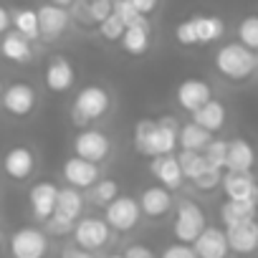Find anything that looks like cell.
Wrapping results in <instances>:
<instances>
[{
  "label": "cell",
  "mask_w": 258,
  "mask_h": 258,
  "mask_svg": "<svg viewBox=\"0 0 258 258\" xmlns=\"http://www.w3.org/2000/svg\"><path fill=\"white\" fill-rule=\"evenodd\" d=\"M3 243H6V235H3V230H0V248H3Z\"/></svg>",
  "instance_id": "cell-46"
},
{
  "label": "cell",
  "mask_w": 258,
  "mask_h": 258,
  "mask_svg": "<svg viewBox=\"0 0 258 258\" xmlns=\"http://www.w3.org/2000/svg\"><path fill=\"white\" fill-rule=\"evenodd\" d=\"M51 6H56V8H63V11H69L71 6H74V0H48Z\"/></svg>",
  "instance_id": "cell-44"
},
{
  "label": "cell",
  "mask_w": 258,
  "mask_h": 258,
  "mask_svg": "<svg viewBox=\"0 0 258 258\" xmlns=\"http://www.w3.org/2000/svg\"><path fill=\"white\" fill-rule=\"evenodd\" d=\"M81 210H84V198L76 187H61L56 192V208L53 213L69 218V220H79L81 218Z\"/></svg>",
  "instance_id": "cell-26"
},
{
  "label": "cell",
  "mask_w": 258,
  "mask_h": 258,
  "mask_svg": "<svg viewBox=\"0 0 258 258\" xmlns=\"http://www.w3.org/2000/svg\"><path fill=\"white\" fill-rule=\"evenodd\" d=\"M192 185H195V190H200V192H210V190H215V187L220 185V170L208 167L200 177L192 180Z\"/></svg>",
  "instance_id": "cell-37"
},
{
  "label": "cell",
  "mask_w": 258,
  "mask_h": 258,
  "mask_svg": "<svg viewBox=\"0 0 258 258\" xmlns=\"http://www.w3.org/2000/svg\"><path fill=\"white\" fill-rule=\"evenodd\" d=\"M129 6H132L140 16H145V18H150L155 11H157V6H160V0H129Z\"/></svg>",
  "instance_id": "cell-41"
},
{
  "label": "cell",
  "mask_w": 258,
  "mask_h": 258,
  "mask_svg": "<svg viewBox=\"0 0 258 258\" xmlns=\"http://www.w3.org/2000/svg\"><path fill=\"white\" fill-rule=\"evenodd\" d=\"M91 200L96 203V205H106V203H111L116 195H119V185L114 182V180H96L91 187Z\"/></svg>",
  "instance_id": "cell-34"
},
{
  "label": "cell",
  "mask_w": 258,
  "mask_h": 258,
  "mask_svg": "<svg viewBox=\"0 0 258 258\" xmlns=\"http://www.w3.org/2000/svg\"><path fill=\"white\" fill-rule=\"evenodd\" d=\"M61 258H94V253L81 250V248H76V245H69V248L61 250Z\"/></svg>",
  "instance_id": "cell-42"
},
{
  "label": "cell",
  "mask_w": 258,
  "mask_h": 258,
  "mask_svg": "<svg viewBox=\"0 0 258 258\" xmlns=\"http://www.w3.org/2000/svg\"><path fill=\"white\" fill-rule=\"evenodd\" d=\"M205 225H208L205 210H203L198 203H192V200H180V203H177L175 225H172L177 243H187V245H190V243L200 235V230H203Z\"/></svg>",
  "instance_id": "cell-5"
},
{
  "label": "cell",
  "mask_w": 258,
  "mask_h": 258,
  "mask_svg": "<svg viewBox=\"0 0 258 258\" xmlns=\"http://www.w3.org/2000/svg\"><path fill=\"white\" fill-rule=\"evenodd\" d=\"M0 104H3L6 114H11L16 119H28L38 106V96H36V89L31 84L13 81L8 89H3V94H0Z\"/></svg>",
  "instance_id": "cell-7"
},
{
  "label": "cell",
  "mask_w": 258,
  "mask_h": 258,
  "mask_svg": "<svg viewBox=\"0 0 258 258\" xmlns=\"http://www.w3.org/2000/svg\"><path fill=\"white\" fill-rule=\"evenodd\" d=\"M56 192L58 187L53 182H36L31 190H28V203H31V213L36 220L46 223L56 208Z\"/></svg>",
  "instance_id": "cell-18"
},
{
  "label": "cell",
  "mask_w": 258,
  "mask_h": 258,
  "mask_svg": "<svg viewBox=\"0 0 258 258\" xmlns=\"http://www.w3.org/2000/svg\"><path fill=\"white\" fill-rule=\"evenodd\" d=\"M121 255L124 258H155V250L150 245H145V243H132Z\"/></svg>",
  "instance_id": "cell-40"
},
{
  "label": "cell",
  "mask_w": 258,
  "mask_h": 258,
  "mask_svg": "<svg viewBox=\"0 0 258 258\" xmlns=\"http://www.w3.org/2000/svg\"><path fill=\"white\" fill-rule=\"evenodd\" d=\"M255 157H253V147L245 140H230L228 150H225V167L233 172H250Z\"/></svg>",
  "instance_id": "cell-24"
},
{
  "label": "cell",
  "mask_w": 258,
  "mask_h": 258,
  "mask_svg": "<svg viewBox=\"0 0 258 258\" xmlns=\"http://www.w3.org/2000/svg\"><path fill=\"white\" fill-rule=\"evenodd\" d=\"M175 96H177L180 109L187 111V114H192L195 109H200L205 101L213 99V89H210V84L203 81V79H185V81L177 86V94H175Z\"/></svg>",
  "instance_id": "cell-16"
},
{
  "label": "cell",
  "mask_w": 258,
  "mask_h": 258,
  "mask_svg": "<svg viewBox=\"0 0 258 258\" xmlns=\"http://www.w3.org/2000/svg\"><path fill=\"white\" fill-rule=\"evenodd\" d=\"M190 23H192L198 46H208L225 33V23L220 16H192Z\"/></svg>",
  "instance_id": "cell-23"
},
{
  "label": "cell",
  "mask_w": 258,
  "mask_h": 258,
  "mask_svg": "<svg viewBox=\"0 0 258 258\" xmlns=\"http://www.w3.org/2000/svg\"><path fill=\"white\" fill-rule=\"evenodd\" d=\"M255 69H258V56H255V51L240 46L238 41L220 46L218 53H215V71H218L223 79H228V81H235V84L248 81V79L255 74Z\"/></svg>",
  "instance_id": "cell-2"
},
{
  "label": "cell",
  "mask_w": 258,
  "mask_h": 258,
  "mask_svg": "<svg viewBox=\"0 0 258 258\" xmlns=\"http://www.w3.org/2000/svg\"><path fill=\"white\" fill-rule=\"evenodd\" d=\"M175 38H177V43H180V46H198L190 18H187V21H182V23H177V28H175Z\"/></svg>",
  "instance_id": "cell-38"
},
{
  "label": "cell",
  "mask_w": 258,
  "mask_h": 258,
  "mask_svg": "<svg viewBox=\"0 0 258 258\" xmlns=\"http://www.w3.org/2000/svg\"><path fill=\"white\" fill-rule=\"evenodd\" d=\"M0 94H3V81H0Z\"/></svg>",
  "instance_id": "cell-47"
},
{
  "label": "cell",
  "mask_w": 258,
  "mask_h": 258,
  "mask_svg": "<svg viewBox=\"0 0 258 258\" xmlns=\"http://www.w3.org/2000/svg\"><path fill=\"white\" fill-rule=\"evenodd\" d=\"M74 240H76V248L81 250H101L109 238H111V228L106 225L104 218H96V215H89V218H81L74 223Z\"/></svg>",
  "instance_id": "cell-6"
},
{
  "label": "cell",
  "mask_w": 258,
  "mask_h": 258,
  "mask_svg": "<svg viewBox=\"0 0 258 258\" xmlns=\"http://www.w3.org/2000/svg\"><path fill=\"white\" fill-rule=\"evenodd\" d=\"M8 248H11L13 258H46L51 243H48V235L41 228L26 225V228H18L11 235Z\"/></svg>",
  "instance_id": "cell-4"
},
{
  "label": "cell",
  "mask_w": 258,
  "mask_h": 258,
  "mask_svg": "<svg viewBox=\"0 0 258 258\" xmlns=\"http://www.w3.org/2000/svg\"><path fill=\"white\" fill-rule=\"evenodd\" d=\"M121 33H124V23L111 13L106 21H101L99 23V36L104 38V41H109V43H116L119 38H121Z\"/></svg>",
  "instance_id": "cell-35"
},
{
  "label": "cell",
  "mask_w": 258,
  "mask_h": 258,
  "mask_svg": "<svg viewBox=\"0 0 258 258\" xmlns=\"http://www.w3.org/2000/svg\"><path fill=\"white\" fill-rule=\"evenodd\" d=\"M74 223H76V220H69V218H63V215H58V213H51V218L46 220V230H48L51 235H69V233L74 230Z\"/></svg>",
  "instance_id": "cell-36"
},
{
  "label": "cell",
  "mask_w": 258,
  "mask_h": 258,
  "mask_svg": "<svg viewBox=\"0 0 258 258\" xmlns=\"http://www.w3.org/2000/svg\"><path fill=\"white\" fill-rule=\"evenodd\" d=\"M225 119H228V109H225V104L218 101V99H210V101H205L200 109L192 111V121H195L198 126H203L205 132H210V135H218V132H220V129L225 126Z\"/></svg>",
  "instance_id": "cell-21"
},
{
  "label": "cell",
  "mask_w": 258,
  "mask_h": 258,
  "mask_svg": "<svg viewBox=\"0 0 258 258\" xmlns=\"http://www.w3.org/2000/svg\"><path fill=\"white\" fill-rule=\"evenodd\" d=\"M106 213H104V220L111 230L116 233H129L132 228H137L142 213H140V205L135 198H129V195H116L111 203L104 205Z\"/></svg>",
  "instance_id": "cell-8"
},
{
  "label": "cell",
  "mask_w": 258,
  "mask_h": 258,
  "mask_svg": "<svg viewBox=\"0 0 258 258\" xmlns=\"http://www.w3.org/2000/svg\"><path fill=\"white\" fill-rule=\"evenodd\" d=\"M111 106V96L104 86H84L74 104H71V119L76 126H89L91 121L101 119Z\"/></svg>",
  "instance_id": "cell-3"
},
{
  "label": "cell",
  "mask_w": 258,
  "mask_h": 258,
  "mask_svg": "<svg viewBox=\"0 0 258 258\" xmlns=\"http://www.w3.org/2000/svg\"><path fill=\"white\" fill-rule=\"evenodd\" d=\"M255 213V200H228L220 205V220L228 225L233 223H243V220H253Z\"/></svg>",
  "instance_id": "cell-28"
},
{
  "label": "cell",
  "mask_w": 258,
  "mask_h": 258,
  "mask_svg": "<svg viewBox=\"0 0 258 258\" xmlns=\"http://www.w3.org/2000/svg\"><path fill=\"white\" fill-rule=\"evenodd\" d=\"M175 160H177V165H180V172H182V177L185 180H195V177H200L205 170H208V162H205V157H203V152H190V150H180V155H175Z\"/></svg>",
  "instance_id": "cell-30"
},
{
  "label": "cell",
  "mask_w": 258,
  "mask_h": 258,
  "mask_svg": "<svg viewBox=\"0 0 258 258\" xmlns=\"http://www.w3.org/2000/svg\"><path fill=\"white\" fill-rule=\"evenodd\" d=\"M106 258H124V255H121V253H109Z\"/></svg>",
  "instance_id": "cell-45"
},
{
  "label": "cell",
  "mask_w": 258,
  "mask_h": 258,
  "mask_svg": "<svg viewBox=\"0 0 258 258\" xmlns=\"http://www.w3.org/2000/svg\"><path fill=\"white\" fill-rule=\"evenodd\" d=\"M160 258H198V255H195L192 245H187V243H172V245H167L162 250Z\"/></svg>",
  "instance_id": "cell-39"
},
{
  "label": "cell",
  "mask_w": 258,
  "mask_h": 258,
  "mask_svg": "<svg viewBox=\"0 0 258 258\" xmlns=\"http://www.w3.org/2000/svg\"><path fill=\"white\" fill-rule=\"evenodd\" d=\"M192 250L198 258H228V240H225V230L215 228V225H205L200 230V235L192 240Z\"/></svg>",
  "instance_id": "cell-14"
},
{
  "label": "cell",
  "mask_w": 258,
  "mask_h": 258,
  "mask_svg": "<svg viewBox=\"0 0 258 258\" xmlns=\"http://www.w3.org/2000/svg\"><path fill=\"white\" fill-rule=\"evenodd\" d=\"M11 26L16 33L26 36L28 41H36L38 38V18H36V11L33 8H18L11 13Z\"/></svg>",
  "instance_id": "cell-29"
},
{
  "label": "cell",
  "mask_w": 258,
  "mask_h": 258,
  "mask_svg": "<svg viewBox=\"0 0 258 258\" xmlns=\"http://www.w3.org/2000/svg\"><path fill=\"white\" fill-rule=\"evenodd\" d=\"M38 167V157L28 145H16L3 155V172L6 177H11L13 182H26L33 177Z\"/></svg>",
  "instance_id": "cell-9"
},
{
  "label": "cell",
  "mask_w": 258,
  "mask_h": 258,
  "mask_svg": "<svg viewBox=\"0 0 258 258\" xmlns=\"http://www.w3.org/2000/svg\"><path fill=\"white\" fill-rule=\"evenodd\" d=\"M0 56L6 61H13V63H31L33 46L26 36H21L16 31H6L3 41H0Z\"/></svg>",
  "instance_id": "cell-22"
},
{
  "label": "cell",
  "mask_w": 258,
  "mask_h": 258,
  "mask_svg": "<svg viewBox=\"0 0 258 258\" xmlns=\"http://www.w3.org/2000/svg\"><path fill=\"white\" fill-rule=\"evenodd\" d=\"M177 121L172 116L162 119H140L135 126V147L147 157L172 155L177 147Z\"/></svg>",
  "instance_id": "cell-1"
},
{
  "label": "cell",
  "mask_w": 258,
  "mask_h": 258,
  "mask_svg": "<svg viewBox=\"0 0 258 258\" xmlns=\"http://www.w3.org/2000/svg\"><path fill=\"white\" fill-rule=\"evenodd\" d=\"M238 43L258 51V16H245L238 26Z\"/></svg>",
  "instance_id": "cell-31"
},
{
  "label": "cell",
  "mask_w": 258,
  "mask_h": 258,
  "mask_svg": "<svg viewBox=\"0 0 258 258\" xmlns=\"http://www.w3.org/2000/svg\"><path fill=\"white\" fill-rule=\"evenodd\" d=\"M210 140H213V135L205 132L203 126H198L195 121H190V124L177 129V145L182 150H190V152H203Z\"/></svg>",
  "instance_id": "cell-27"
},
{
  "label": "cell",
  "mask_w": 258,
  "mask_h": 258,
  "mask_svg": "<svg viewBox=\"0 0 258 258\" xmlns=\"http://www.w3.org/2000/svg\"><path fill=\"white\" fill-rule=\"evenodd\" d=\"M43 81L48 86V91L53 94H66L74 84H76V71L71 66V61L61 53L51 56L46 61V69H43Z\"/></svg>",
  "instance_id": "cell-11"
},
{
  "label": "cell",
  "mask_w": 258,
  "mask_h": 258,
  "mask_svg": "<svg viewBox=\"0 0 258 258\" xmlns=\"http://www.w3.org/2000/svg\"><path fill=\"white\" fill-rule=\"evenodd\" d=\"M225 150H228V142L223 140H210L203 150V157L208 162V167L213 170H225Z\"/></svg>",
  "instance_id": "cell-33"
},
{
  "label": "cell",
  "mask_w": 258,
  "mask_h": 258,
  "mask_svg": "<svg viewBox=\"0 0 258 258\" xmlns=\"http://www.w3.org/2000/svg\"><path fill=\"white\" fill-rule=\"evenodd\" d=\"M220 187L228 200H255V180L250 172L228 170L225 175H220Z\"/></svg>",
  "instance_id": "cell-19"
},
{
  "label": "cell",
  "mask_w": 258,
  "mask_h": 258,
  "mask_svg": "<svg viewBox=\"0 0 258 258\" xmlns=\"http://www.w3.org/2000/svg\"><path fill=\"white\" fill-rule=\"evenodd\" d=\"M74 152H76V157L99 165L109 157L111 142L104 132H99V129H81V132L74 137Z\"/></svg>",
  "instance_id": "cell-10"
},
{
  "label": "cell",
  "mask_w": 258,
  "mask_h": 258,
  "mask_svg": "<svg viewBox=\"0 0 258 258\" xmlns=\"http://www.w3.org/2000/svg\"><path fill=\"white\" fill-rule=\"evenodd\" d=\"M63 180L69 182V187H76V190H89L96 180H99V165H94V162H86V160H81V157H69L66 162H63Z\"/></svg>",
  "instance_id": "cell-15"
},
{
  "label": "cell",
  "mask_w": 258,
  "mask_h": 258,
  "mask_svg": "<svg viewBox=\"0 0 258 258\" xmlns=\"http://www.w3.org/2000/svg\"><path fill=\"white\" fill-rule=\"evenodd\" d=\"M111 11H114V6H111V0H86L84 3V18H86V23H101V21H106L109 16H111Z\"/></svg>",
  "instance_id": "cell-32"
},
{
  "label": "cell",
  "mask_w": 258,
  "mask_h": 258,
  "mask_svg": "<svg viewBox=\"0 0 258 258\" xmlns=\"http://www.w3.org/2000/svg\"><path fill=\"white\" fill-rule=\"evenodd\" d=\"M150 172H152V175L157 177V182H162V187H167L170 192L177 190V187H182V182H185L175 155H157V157H152Z\"/></svg>",
  "instance_id": "cell-20"
},
{
  "label": "cell",
  "mask_w": 258,
  "mask_h": 258,
  "mask_svg": "<svg viewBox=\"0 0 258 258\" xmlns=\"http://www.w3.org/2000/svg\"><path fill=\"white\" fill-rule=\"evenodd\" d=\"M11 28V11L6 6H0V36Z\"/></svg>",
  "instance_id": "cell-43"
},
{
  "label": "cell",
  "mask_w": 258,
  "mask_h": 258,
  "mask_svg": "<svg viewBox=\"0 0 258 258\" xmlns=\"http://www.w3.org/2000/svg\"><path fill=\"white\" fill-rule=\"evenodd\" d=\"M36 18H38V38H46V41H56L66 33L69 28V11L63 8H56L51 3L41 6L36 11Z\"/></svg>",
  "instance_id": "cell-12"
},
{
  "label": "cell",
  "mask_w": 258,
  "mask_h": 258,
  "mask_svg": "<svg viewBox=\"0 0 258 258\" xmlns=\"http://www.w3.org/2000/svg\"><path fill=\"white\" fill-rule=\"evenodd\" d=\"M121 48L129 56H145L150 51V23L145 26H126L121 38H119Z\"/></svg>",
  "instance_id": "cell-25"
},
{
  "label": "cell",
  "mask_w": 258,
  "mask_h": 258,
  "mask_svg": "<svg viewBox=\"0 0 258 258\" xmlns=\"http://www.w3.org/2000/svg\"><path fill=\"white\" fill-rule=\"evenodd\" d=\"M225 240H228V250L238 255H250L258 248V225L253 220L233 223L225 228Z\"/></svg>",
  "instance_id": "cell-13"
},
{
  "label": "cell",
  "mask_w": 258,
  "mask_h": 258,
  "mask_svg": "<svg viewBox=\"0 0 258 258\" xmlns=\"http://www.w3.org/2000/svg\"><path fill=\"white\" fill-rule=\"evenodd\" d=\"M137 205H140V213H142V215L157 220V218H165V215L172 210L175 200H172V192H170L167 187L152 185V187H147V190L140 195Z\"/></svg>",
  "instance_id": "cell-17"
}]
</instances>
